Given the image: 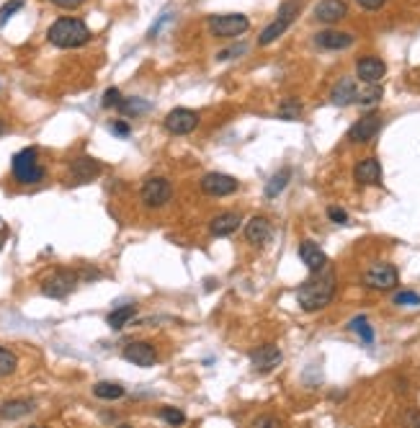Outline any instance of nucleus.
I'll list each match as a JSON object with an SVG mask.
<instances>
[{
  "label": "nucleus",
  "instance_id": "nucleus-1",
  "mask_svg": "<svg viewBox=\"0 0 420 428\" xmlns=\"http://www.w3.org/2000/svg\"><path fill=\"white\" fill-rule=\"evenodd\" d=\"M335 289H338L335 273L320 271V273H315L312 279H307V282L297 289V302H299V307L304 312H317L333 302Z\"/></svg>",
  "mask_w": 420,
  "mask_h": 428
},
{
  "label": "nucleus",
  "instance_id": "nucleus-2",
  "mask_svg": "<svg viewBox=\"0 0 420 428\" xmlns=\"http://www.w3.org/2000/svg\"><path fill=\"white\" fill-rule=\"evenodd\" d=\"M46 37L60 49H78V46L91 42V28L85 26L80 19H57L49 26Z\"/></svg>",
  "mask_w": 420,
  "mask_h": 428
},
{
  "label": "nucleus",
  "instance_id": "nucleus-3",
  "mask_svg": "<svg viewBox=\"0 0 420 428\" xmlns=\"http://www.w3.org/2000/svg\"><path fill=\"white\" fill-rule=\"evenodd\" d=\"M10 171H13V178L21 186H31V183H39L44 178V168L39 165V153L37 147H24L21 153L13 155L10 160Z\"/></svg>",
  "mask_w": 420,
  "mask_h": 428
},
{
  "label": "nucleus",
  "instance_id": "nucleus-4",
  "mask_svg": "<svg viewBox=\"0 0 420 428\" xmlns=\"http://www.w3.org/2000/svg\"><path fill=\"white\" fill-rule=\"evenodd\" d=\"M299 10H301V0H283L281 8H279V13H276V19L271 21V24H268L263 31H261V37H258V44H261V46L274 44L276 39L281 37V34H286V28H289L294 21H297Z\"/></svg>",
  "mask_w": 420,
  "mask_h": 428
},
{
  "label": "nucleus",
  "instance_id": "nucleus-5",
  "mask_svg": "<svg viewBox=\"0 0 420 428\" xmlns=\"http://www.w3.org/2000/svg\"><path fill=\"white\" fill-rule=\"evenodd\" d=\"M209 34L217 39H235L240 34H245L250 28V19L243 13H222V16H209L207 21Z\"/></svg>",
  "mask_w": 420,
  "mask_h": 428
},
{
  "label": "nucleus",
  "instance_id": "nucleus-6",
  "mask_svg": "<svg viewBox=\"0 0 420 428\" xmlns=\"http://www.w3.org/2000/svg\"><path fill=\"white\" fill-rule=\"evenodd\" d=\"M75 286H78V273L67 271V268H57V271H52L49 276L42 279V294L49 297V300L70 297L75 292Z\"/></svg>",
  "mask_w": 420,
  "mask_h": 428
},
{
  "label": "nucleus",
  "instance_id": "nucleus-7",
  "mask_svg": "<svg viewBox=\"0 0 420 428\" xmlns=\"http://www.w3.org/2000/svg\"><path fill=\"white\" fill-rule=\"evenodd\" d=\"M139 196L145 201V207L160 209V207H165L168 201L173 199V186H170V181L163 178V176H152V178H147V181L142 183Z\"/></svg>",
  "mask_w": 420,
  "mask_h": 428
},
{
  "label": "nucleus",
  "instance_id": "nucleus-8",
  "mask_svg": "<svg viewBox=\"0 0 420 428\" xmlns=\"http://www.w3.org/2000/svg\"><path fill=\"white\" fill-rule=\"evenodd\" d=\"M400 282V273L392 264H374L369 271L364 273V284L369 289H379V292H387V289H394Z\"/></svg>",
  "mask_w": 420,
  "mask_h": 428
},
{
  "label": "nucleus",
  "instance_id": "nucleus-9",
  "mask_svg": "<svg viewBox=\"0 0 420 428\" xmlns=\"http://www.w3.org/2000/svg\"><path fill=\"white\" fill-rule=\"evenodd\" d=\"M240 189V181L227 173H207L201 178V191L207 196H229Z\"/></svg>",
  "mask_w": 420,
  "mask_h": 428
},
{
  "label": "nucleus",
  "instance_id": "nucleus-10",
  "mask_svg": "<svg viewBox=\"0 0 420 428\" xmlns=\"http://www.w3.org/2000/svg\"><path fill=\"white\" fill-rule=\"evenodd\" d=\"M121 356H124V361H129V364H134V366H142V369H150V366H155V361H157L155 346L147 343V341H134V343L124 346Z\"/></svg>",
  "mask_w": 420,
  "mask_h": 428
},
{
  "label": "nucleus",
  "instance_id": "nucleus-11",
  "mask_svg": "<svg viewBox=\"0 0 420 428\" xmlns=\"http://www.w3.org/2000/svg\"><path fill=\"white\" fill-rule=\"evenodd\" d=\"M283 361V354L281 348L274 346V343H263V346H258L250 351V364L256 366V372H274L276 366H281Z\"/></svg>",
  "mask_w": 420,
  "mask_h": 428
},
{
  "label": "nucleus",
  "instance_id": "nucleus-12",
  "mask_svg": "<svg viewBox=\"0 0 420 428\" xmlns=\"http://www.w3.org/2000/svg\"><path fill=\"white\" fill-rule=\"evenodd\" d=\"M199 127V114L193 109H173L165 117V129L170 135H191Z\"/></svg>",
  "mask_w": 420,
  "mask_h": 428
},
{
  "label": "nucleus",
  "instance_id": "nucleus-13",
  "mask_svg": "<svg viewBox=\"0 0 420 428\" xmlns=\"http://www.w3.org/2000/svg\"><path fill=\"white\" fill-rule=\"evenodd\" d=\"M379 129H382V117L379 114H366L348 129V139L356 142V145H364V142H371L379 135Z\"/></svg>",
  "mask_w": 420,
  "mask_h": 428
},
{
  "label": "nucleus",
  "instance_id": "nucleus-14",
  "mask_svg": "<svg viewBox=\"0 0 420 428\" xmlns=\"http://www.w3.org/2000/svg\"><path fill=\"white\" fill-rule=\"evenodd\" d=\"M348 16V6L346 0H320L317 6H315V19L320 21V24H338Z\"/></svg>",
  "mask_w": 420,
  "mask_h": 428
},
{
  "label": "nucleus",
  "instance_id": "nucleus-15",
  "mask_svg": "<svg viewBox=\"0 0 420 428\" xmlns=\"http://www.w3.org/2000/svg\"><path fill=\"white\" fill-rule=\"evenodd\" d=\"M299 258H301V264L307 266L312 273H320L328 268V255H325V250H322L317 243H312V240L299 243Z\"/></svg>",
  "mask_w": 420,
  "mask_h": 428
},
{
  "label": "nucleus",
  "instance_id": "nucleus-16",
  "mask_svg": "<svg viewBox=\"0 0 420 428\" xmlns=\"http://www.w3.org/2000/svg\"><path fill=\"white\" fill-rule=\"evenodd\" d=\"M387 75V65L379 57H361L356 62V78L361 83H382V78Z\"/></svg>",
  "mask_w": 420,
  "mask_h": 428
},
{
  "label": "nucleus",
  "instance_id": "nucleus-17",
  "mask_svg": "<svg viewBox=\"0 0 420 428\" xmlns=\"http://www.w3.org/2000/svg\"><path fill=\"white\" fill-rule=\"evenodd\" d=\"M353 178L361 186H379L382 183V165L376 157H364L358 160L356 168H353Z\"/></svg>",
  "mask_w": 420,
  "mask_h": 428
},
{
  "label": "nucleus",
  "instance_id": "nucleus-18",
  "mask_svg": "<svg viewBox=\"0 0 420 428\" xmlns=\"http://www.w3.org/2000/svg\"><path fill=\"white\" fill-rule=\"evenodd\" d=\"M356 99H358V85L353 78H340L333 85V91H330V103L333 106H351V103H356Z\"/></svg>",
  "mask_w": 420,
  "mask_h": 428
},
{
  "label": "nucleus",
  "instance_id": "nucleus-19",
  "mask_svg": "<svg viewBox=\"0 0 420 428\" xmlns=\"http://www.w3.org/2000/svg\"><path fill=\"white\" fill-rule=\"evenodd\" d=\"M98 173H100V163L88 155L75 157L73 163H70V178H73V183H88Z\"/></svg>",
  "mask_w": 420,
  "mask_h": 428
},
{
  "label": "nucleus",
  "instance_id": "nucleus-20",
  "mask_svg": "<svg viewBox=\"0 0 420 428\" xmlns=\"http://www.w3.org/2000/svg\"><path fill=\"white\" fill-rule=\"evenodd\" d=\"M356 39L353 34H346V31H335V28H328V31H320L315 34V44L322 46V49H330V52H338V49H348Z\"/></svg>",
  "mask_w": 420,
  "mask_h": 428
},
{
  "label": "nucleus",
  "instance_id": "nucleus-21",
  "mask_svg": "<svg viewBox=\"0 0 420 428\" xmlns=\"http://www.w3.org/2000/svg\"><path fill=\"white\" fill-rule=\"evenodd\" d=\"M240 222H243V217H240L238 212H220V214L209 222V232L214 237H227V235H232V232H238Z\"/></svg>",
  "mask_w": 420,
  "mask_h": 428
},
{
  "label": "nucleus",
  "instance_id": "nucleus-22",
  "mask_svg": "<svg viewBox=\"0 0 420 428\" xmlns=\"http://www.w3.org/2000/svg\"><path fill=\"white\" fill-rule=\"evenodd\" d=\"M271 222L265 217H253L250 222L245 225V240L247 243H253V246H263L271 240Z\"/></svg>",
  "mask_w": 420,
  "mask_h": 428
},
{
  "label": "nucleus",
  "instance_id": "nucleus-23",
  "mask_svg": "<svg viewBox=\"0 0 420 428\" xmlns=\"http://www.w3.org/2000/svg\"><path fill=\"white\" fill-rule=\"evenodd\" d=\"M34 413V402L31 400H6L0 405V418L3 420H19Z\"/></svg>",
  "mask_w": 420,
  "mask_h": 428
},
{
  "label": "nucleus",
  "instance_id": "nucleus-24",
  "mask_svg": "<svg viewBox=\"0 0 420 428\" xmlns=\"http://www.w3.org/2000/svg\"><path fill=\"white\" fill-rule=\"evenodd\" d=\"M134 315H137V307H134V305H124V307H116L114 312H109L106 323H109V328L121 330L129 323V320L134 318Z\"/></svg>",
  "mask_w": 420,
  "mask_h": 428
},
{
  "label": "nucleus",
  "instance_id": "nucleus-25",
  "mask_svg": "<svg viewBox=\"0 0 420 428\" xmlns=\"http://www.w3.org/2000/svg\"><path fill=\"white\" fill-rule=\"evenodd\" d=\"M116 109H119L124 117H142V114H147V111L152 109V103L145 99H121V103Z\"/></svg>",
  "mask_w": 420,
  "mask_h": 428
},
{
  "label": "nucleus",
  "instance_id": "nucleus-26",
  "mask_svg": "<svg viewBox=\"0 0 420 428\" xmlns=\"http://www.w3.org/2000/svg\"><path fill=\"white\" fill-rule=\"evenodd\" d=\"M289 178H292V171H289V168L279 171V173H276L271 181L265 183V196H268V199H276V196H279V194H281L283 189L289 186Z\"/></svg>",
  "mask_w": 420,
  "mask_h": 428
},
{
  "label": "nucleus",
  "instance_id": "nucleus-27",
  "mask_svg": "<svg viewBox=\"0 0 420 428\" xmlns=\"http://www.w3.org/2000/svg\"><path fill=\"white\" fill-rule=\"evenodd\" d=\"M93 395L98 400H119V397H124V387L119 382H98L93 387Z\"/></svg>",
  "mask_w": 420,
  "mask_h": 428
},
{
  "label": "nucleus",
  "instance_id": "nucleus-28",
  "mask_svg": "<svg viewBox=\"0 0 420 428\" xmlns=\"http://www.w3.org/2000/svg\"><path fill=\"white\" fill-rule=\"evenodd\" d=\"M348 330L358 333V338L364 341L366 346H371V343H374V330H371V325H369V320H366L364 315H358V318L351 320V323H348Z\"/></svg>",
  "mask_w": 420,
  "mask_h": 428
},
{
  "label": "nucleus",
  "instance_id": "nucleus-29",
  "mask_svg": "<svg viewBox=\"0 0 420 428\" xmlns=\"http://www.w3.org/2000/svg\"><path fill=\"white\" fill-rule=\"evenodd\" d=\"M379 99H382V85L379 83H364V88H358L356 103H361V106H374Z\"/></svg>",
  "mask_w": 420,
  "mask_h": 428
},
{
  "label": "nucleus",
  "instance_id": "nucleus-30",
  "mask_svg": "<svg viewBox=\"0 0 420 428\" xmlns=\"http://www.w3.org/2000/svg\"><path fill=\"white\" fill-rule=\"evenodd\" d=\"M16 366H19V359L13 351L0 346V377H10V374L16 372Z\"/></svg>",
  "mask_w": 420,
  "mask_h": 428
},
{
  "label": "nucleus",
  "instance_id": "nucleus-31",
  "mask_svg": "<svg viewBox=\"0 0 420 428\" xmlns=\"http://www.w3.org/2000/svg\"><path fill=\"white\" fill-rule=\"evenodd\" d=\"M279 117L286 119V121H297L301 117V103L297 99H286L279 109Z\"/></svg>",
  "mask_w": 420,
  "mask_h": 428
},
{
  "label": "nucleus",
  "instance_id": "nucleus-32",
  "mask_svg": "<svg viewBox=\"0 0 420 428\" xmlns=\"http://www.w3.org/2000/svg\"><path fill=\"white\" fill-rule=\"evenodd\" d=\"M160 418L165 423H170V426H181V423H186V413L178 408H163L160 410Z\"/></svg>",
  "mask_w": 420,
  "mask_h": 428
},
{
  "label": "nucleus",
  "instance_id": "nucleus-33",
  "mask_svg": "<svg viewBox=\"0 0 420 428\" xmlns=\"http://www.w3.org/2000/svg\"><path fill=\"white\" fill-rule=\"evenodd\" d=\"M24 8V0H8L3 8H0V24H8V19L13 13H19Z\"/></svg>",
  "mask_w": 420,
  "mask_h": 428
},
{
  "label": "nucleus",
  "instance_id": "nucleus-34",
  "mask_svg": "<svg viewBox=\"0 0 420 428\" xmlns=\"http://www.w3.org/2000/svg\"><path fill=\"white\" fill-rule=\"evenodd\" d=\"M121 103V91L119 88H109V91L103 93V101H100V106L103 109H116Z\"/></svg>",
  "mask_w": 420,
  "mask_h": 428
},
{
  "label": "nucleus",
  "instance_id": "nucleus-35",
  "mask_svg": "<svg viewBox=\"0 0 420 428\" xmlns=\"http://www.w3.org/2000/svg\"><path fill=\"white\" fill-rule=\"evenodd\" d=\"M394 305H402V307H415V305H420V294L400 292L397 297H394Z\"/></svg>",
  "mask_w": 420,
  "mask_h": 428
},
{
  "label": "nucleus",
  "instance_id": "nucleus-36",
  "mask_svg": "<svg viewBox=\"0 0 420 428\" xmlns=\"http://www.w3.org/2000/svg\"><path fill=\"white\" fill-rule=\"evenodd\" d=\"M328 217L333 219L335 225H346V222H348V214H346L343 209H340V207H330V209H328Z\"/></svg>",
  "mask_w": 420,
  "mask_h": 428
},
{
  "label": "nucleus",
  "instance_id": "nucleus-37",
  "mask_svg": "<svg viewBox=\"0 0 420 428\" xmlns=\"http://www.w3.org/2000/svg\"><path fill=\"white\" fill-rule=\"evenodd\" d=\"M52 6H57V8H64V10H75V8H80L85 0H49Z\"/></svg>",
  "mask_w": 420,
  "mask_h": 428
},
{
  "label": "nucleus",
  "instance_id": "nucleus-38",
  "mask_svg": "<svg viewBox=\"0 0 420 428\" xmlns=\"http://www.w3.org/2000/svg\"><path fill=\"white\" fill-rule=\"evenodd\" d=\"M111 132L119 137H129L132 135V127H129L127 121H114V124H111Z\"/></svg>",
  "mask_w": 420,
  "mask_h": 428
},
{
  "label": "nucleus",
  "instance_id": "nucleus-39",
  "mask_svg": "<svg viewBox=\"0 0 420 428\" xmlns=\"http://www.w3.org/2000/svg\"><path fill=\"white\" fill-rule=\"evenodd\" d=\"M358 6H361V8L364 10H379L384 6V3H387V0H356Z\"/></svg>",
  "mask_w": 420,
  "mask_h": 428
},
{
  "label": "nucleus",
  "instance_id": "nucleus-40",
  "mask_svg": "<svg viewBox=\"0 0 420 428\" xmlns=\"http://www.w3.org/2000/svg\"><path fill=\"white\" fill-rule=\"evenodd\" d=\"M245 52V46H232V49H225V52H220L217 55V60H232L235 55H243Z\"/></svg>",
  "mask_w": 420,
  "mask_h": 428
},
{
  "label": "nucleus",
  "instance_id": "nucleus-41",
  "mask_svg": "<svg viewBox=\"0 0 420 428\" xmlns=\"http://www.w3.org/2000/svg\"><path fill=\"white\" fill-rule=\"evenodd\" d=\"M253 426L261 428V426H279V420L276 418H256L253 420Z\"/></svg>",
  "mask_w": 420,
  "mask_h": 428
},
{
  "label": "nucleus",
  "instance_id": "nucleus-42",
  "mask_svg": "<svg viewBox=\"0 0 420 428\" xmlns=\"http://www.w3.org/2000/svg\"><path fill=\"white\" fill-rule=\"evenodd\" d=\"M6 132H8V127H6V121H3V119H0V137L6 135Z\"/></svg>",
  "mask_w": 420,
  "mask_h": 428
}]
</instances>
